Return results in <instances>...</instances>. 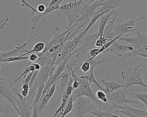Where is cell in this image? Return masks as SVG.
<instances>
[{
  "label": "cell",
  "instance_id": "5b68a950",
  "mask_svg": "<svg viewBox=\"0 0 147 117\" xmlns=\"http://www.w3.org/2000/svg\"><path fill=\"white\" fill-rule=\"evenodd\" d=\"M56 67V66H53L51 65H44L41 67V69L36 76L32 87L29 90L28 96L27 98H26L27 102H29L30 97L38 87L48 80L50 76L54 72Z\"/></svg>",
  "mask_w": 147,
  "mask_h": 117
},
{
  "label": "cell",
  "instance_id": "f546056e",
  "mask_svg": "<svg viewBox=\"0 0 147 117\" xmlns=\"http://www.w3.org/2000/svg\"><path fill=\"white\" fill-rule=\"evenodd\" d=\"M35 70V68H34V65H33L32 64H30L29 66H28L23 71L22 74L16 80L14 81L11 82V85L13 86V85H14V84H15L16 82H18L21 78H22V77H24V78H26L28 74H29V73H30L31 72H34Z\"/></svg>",
  "mask_w": 147,
  "mask_h": 117
},
{
  "label": "cell",
  "instance_id": "b9f144b4",
  "mask_svg": "<svg viewBox=\"0 0 147 117\" xmlns=\"http://www.w3.org/2000/svg\"><path fill=\"white\" fill-rule=\"evenodd\" d=\"M39 71V70H35V71L33 72L31 80H30V82H29V88H30V89H31V88H32V87L34 83V81H35V79H36V76H37Z\"/></svg>",
  "mask_w": 147,
  "mask_h": 117
},
{
  "label": "cell",
  "instance_id": "f6af8a7d",
  "mask_svg": "<svg viewBox=\"0 0 147 117\" xmlns=\"http://www.w3.org/2000/svg\"><path fill=\"white\" fill-rule=\"evenodd\" d=\"M34 66V68H35V70H40V69H41V66L38 63H33L32 64Z\"/></svg>",
  "mask_w": 147,
  "mask_h": 117
},
{
  "label": "cell",
  "instance_id": "7402d4cb",
  "mask_svg": "<svg viewBox=\"0 0 147 117\" xmlns=\"http://www.w3.org/2000/svg\"><path fill=\"white\" fill-rule=\"evenodd\" d=\"M101 82L105 86V88H103V92L106 94L111 93L117 89L124 87V85H120L119 83L113 81L107 82L104 80H102Z\"/></svg>",
  "mask_w": 147,
  "mask_h": 117
},
{
  "label": "cell",
  "instance_id": "8992f818",
  "mask_svg": "<svg viewBox=\"0 0 147 117\" xmlns=\"http://www.w3.org/2000/svg\"><path fill=\"white\" fill-rule=\"evenodd\" d=\"M81 96H86L90 98L96 104L97 106L102 103V101L96 98V94L94 93L91 88L90 84H89L87 80L84 79H81L78 88L74 91V101Z\"/></svg>",
  "mask_w": 147,
  "mask_h": 117
},
{
  "label": "cell",
  "instance_id": "c3c4849f",
  "mask_svg": "<svg viewBox=\"0 0 147 117\" xmlns=\"http://www.w3.org/2000/svg\"><path fill=\"white\" fill-rule=\"evenodd\" d=\"M6 79H3V77H1V76H0V81L1 80H6Z\"/></svg>",
  "mask_w": 147,
  "mask_h": 117
},
{
  "label": "cell",
  "instance_id": "4316f807",
  "mask_svg": "<svg viewBox=\"0 0 147 117\" xmlns=\"http://www.w3.org/2000/svg\"><path fill=\"white\" fill-rule=\"evenodd\" d=\"M106 57H107V55H105V57L103 59H102V60H100V61H96L94 59V58H92L91 57L88 58L87 59L90 62V71L92 70H94V69L98 66L100 65L101 64L105 62H108V61H111V60H116L117 59L116 58H106Z\"/></svg>",
  "mask_w": 147,
  "mask_h": 117
},
{
  "label": "cell",
  "instance_id": "836d02e7",
  "mask_svg": "<svg viewBox=\"0 0 147 117\" xmlns=\"http://www.w3.org/2000/svg\"><path fill=\"white\" fill-rule=\"evenodd\" d=\"M96 95V98L102 102L107 103L109 101L106 94L102 90H97Z\"/></svg>",
  "mask_w": 147,
  "mask_h": 117
},
{
  "label": "cell",
  "instance_id": "7c38bea8",
  "mask_svg": "<svg viewBox=\"0 0 147 117\" xmlns=\"http://www.w3.org/2000/svg\"><path fill=\"white\" fill-rule=\"evenodd\" d=\"M13 89L18 97L17 98L16 96L14 98V100L18 105V109L20 112V115L18 117H32L31 107L32 102L27 103L26 98L20 94L15 88L13 87Z\"/></svg>",
  "mask_w": 147,
  "mask_h": 117
},
{
  "label": "cell",
  "instance_id": "6da1fadb",
  "mask_svg": "<svg viewBox=\"0 0 147 117\" xmlns=\"http://www.w3.org/2000/svg\"><path fill=\"white\" fill-rule=\"evenodd\" d=\"M87 1L74 0V2L70 1L67 4L60 6L59 8L52 11L51 14L57 15L61 19H67L69 25L65 29H69L73 25V23L78 19L80 13L86 5L85 3Z\"/></svg>",
  "mask_w": 147,
  "mask_h": 117
},
{
  "label": "cell",
  "instance_id": "f35d334b",
  "mask_svg": "<svg viewBox=\"0 0 147 117\" xmlns=\"http://www.w3.org/2000/svg\"><path fill=\"white\" fill-rule=\"evenodd\" d=\"M29 55H30L28 56V59L29 60V62L28 63V66H29L38 60V53H32L29 54Z\"/></svg>",
  "mask_w": 147,
  "mask_h": 117
},
{
  "label": "cell",
  "instance_id": "8d00e7d4",
  "mask_svg": "<svg viewBox=\"0 0 147 117\" xmlns=\"http://www.w3.org/2000/svg\"><path fill=\"white\" fill-rule=\"evenodd\" d=\"M107 40L106 39L103 37H99L97 39L95 43V46L98 47H101L107 43Z\"/></svg>",
  "mask_w": 147,
  "mask_h": 117
},
{
  "label": "cell",
  "instance_id": "9a60e30c",
  "mask_svg": "<svg viewBox=\"0 0 147 117\" xmlns=\"http://www.w3.org/2000/svg\"><path fill=\"white\" fill-rule=\"evenodd\" d=\"M37 34L35 33L32 37H31L30 38L27 40V41L22 44L20 46H15V49L13 50L6 52H3L2 51H0V63H1V62L4 59H7L10 57L14 56V55H15L17 53L23 52L26 53V52L29 51L30 50L26 49L25 47L27 46L30 43L32 40L35 37H37Z\"/></svg>",
  "mask_w": 147,
  "mask_h": 117
},
{
  "label": "cell",
  "instance_id": "9c48e42d",
  "mask_svg": "<svg viewBox=\"0 0 147 117\" xmlns=\"http://www.w3.org/2000/svg\"><path fill=\"white\" fill-rule=\"evenodd\" d=\"M98 31L91 35L86 34L84 37L81 45L77 49L74 53V55L77 54L76 57H78L74 62H72L74 65L76 64L75 63L84 54L87 52L89 49H92L95 45V42L97 39Z\"/></svg>",
  "mask_w": 147,
  "mask_h": 117
},
{
  "label": "cell",
  "instance_id": "d590c367",
  "mask_svg": "<svg viewBox=\"0 0 147 117\" xmlns=\"http://www.w3.org/2000/svg\"><path fill=\"white\" fill-rule=\"evenodd\" d=\"M14 112V110L9 105L2 104L0 103V113L11 114Z\"/></svg>",
  "mask_w": 147,
  "mask_h": 117
},
{
  "label": "cell",
  "instance_id": "1f68e13d",
  "mask_svg": "<svg viewBox=\"0 0 147 117\" xmlns=\"http://www.w3.org/2000/svg\"><path fill=\"white\" fill-rule=\"evenodd\" d=\"M80 67V70H82V72L84 74L88 73L90 70V62L87 59L85 62L80 64V65H79L78 67L77 68L74 70V71H76L78 70V69Z\"/></svg>",
  "mask_w": 147,
  "mask_h": 117
},
{
  "label": "cell",
  "instance_id": "44dd1931",
  "mask_svg": "<svg viewBox=\"0 0 147 117\" xmlns=\"http://www.w3.org/2000/svg\"><path fill=\"white\" fill-rule=\"evenodd\" d=\"M118 9H114L111 11H109L106 13L102 15L100 17V22L98 26V35L97 39L99 37H102L103 36L104 30L105 26L107 25L108 21L109 19L111 16L114 14L115 13L117 10Z\"/></svg>",
  "mask_w": 147,
  "mask_h": 117
},
{
  "label": "cell",
  "instance_id": "ee69618b",
  "mask_svg": "<svg viewBox=\"0 0 147 117\" xmlns=\"http://www.w3.org/2000/svg\"><path fill=\"white\" fill-rule=\"evenodd\" d=\"M33 72H31L28 74L27 76L25 78V80L22 81V85L26 84H26H29V82H30L31 78H32V76Z\"/></svg>",
  "mask_w": 147,
  "mask_h": 117
},
{
  "label": "cell",
  "instance_id": "83f0119b",
  "mask_svg": "<svg viewBox=\"0 0 147 117\" xmlns=\"http://www.w3.org/2000/svg\"><path fill=\"white\" fill-rule=\"evenodd\" d=\"M69 59H66L65 60L60 62L57 66V69H55L53 74L59 76L61 74L63 73L64 71L66 69V64Z\"/></svg>",
  "mask_w": 147,
  "mask_h": 117
},
{
  "label": "cell",
  "instance_id": "bcb514c9",
  "mask_svg": "<svg viewBox=\"0 0 147 117\" xmlns=\"http://www.w3.org/2000/svg\"><path fill=\"white\" fill-rule=\"evenodd\" d=\"M9 20V18L8 16H6V19H5V21L0 25V30H2V29H4L5 27V25H6V23Z\"/></svg>",
  "mask_w": 147,
  "mask_h": 117
},
{
  "label": "cell",
  "instance_id": "52a82bcc",
  "mask_svg": "<svg viewBox=\"0 0 147 117\" xmlns=\"http://www.w3.org/2000/svg\"><path fill=\"white\" fill-rule=\"evenodd\" d=\"M123 87L111 93L107 94L106 95L109 101L121 106H123L129 103L144 105L138 101L131 100L127 98V95L129 94V92H127V90H125Z\"/></svg>",
  "mask_w": 147,
  "mask_h": 117
},
{
  "label": "cell",
  "instance_id": "2e32d148",
  "mask_svg": "<svg viewBox=\"0 0 147 117\" xmlns=\"http://www.w3.org/2000/svg\"><path fill=\"white\" fill-rule=\"evenodd\" d=\"M127 0H107L102 3V8L98 10L100 13H106L114 9L121 8L127 4L125 3Z\"/></svg>",
  "mask_w": 147,
  "mask_h": 117
},
{
  "label": "cell",
  "instance_id": "3957f363",
  "mask_svg": "<svg viewBox=\"0 0 147 117\" xmlns=\"http://www.w3.org/2000/svg\"><path fill=\"white\" fill-rule=\"evenodd\" d=\"M78 23H74L70 28L67 29L66 31H64L63 32H61V29L57 26L56 25L54 27L53 29L52 34L51 36V37L52 38L50 42L46 41L45 47L42 52L43 53H46L54 45L64 43L67 42L68 37L73 32L75 27L78 26Z\"/></svg>",
  "mask_w": 147,
  "mask_h": 117
},
{
  "label": "cell",
  "instance_id": "74e56055",
  "mask_svg": "<svg viewBox=\"0 0 147 117\" xmlns=\"http://www.w3.org/2000/svg\"><path fill=\"white\" fill-rule=\"evenodd\" d=\"M20 1L22 2V7H27L29 8L32 9V14L33 15H34L35 13H38L36 9L31 6L26 1V0H20Z\"/></svg>",
  "mask_w": 147,
  "mask_h": 117
},
{
  "label": "cell",
  "instance_id": "5bb4252c",
  "mask_svg": "<svg viewBox=\"0 0 147 117\" xmlns=\"http://www.w3.org/2000/svg\"><path fill=\"white\" fill-rule=\"evenodd\" d=\"M134 50V47L132 45H124L119 43L117 41L114 42L109 48L104 51L103 53L110 52L111 54L114 53L119 56L122 57L124 54L129 51H133Z\"/></svg>",
  "mask_w": 147,
  "mask_h": 117
},
{
  "label": "cell",
  "instance_id": "484cf974",
  "mask_svg": "<svg viewBox=\"0 0 147 117\" xmlns=\"http://www.w3.org/2000/svg\"><path fill=\"white\" fill-rule=\"evenodd\" d=\"M45 83L41 84L37 88V94H36V97H35V99L34 100L31 106V110L33 108L34 106H38L39 104L40 99H41V96H42V93H43V90H44V88H45Z\"/></svg>",
  "mask_w": 147,
  "mask_h": 117
},
{
  "label": "cell",
  "instance_id": "d4e9b609",
  "mask_svg": "<svg viewBox=\"0 0 147 117\" xmlns=\"http://www.w3.org/2000/svg\"><path fill=\"white\" fill-rule=\"evenodd\" d=\"M74 102V101L73 92V93L68 100V101L65 106L61 117L65 116L66 115H68L71 112L73 109Z\"/></svg>",
  "mask_w": 147,
  "mask_h": 117
},
{
  "label": "cell",
  "instance_id": "30bf717a",
  "mask_svg": "<svg viewBox=\"0 0 147 117\" xmlns=\"http://www.w3.org/2000/svg\"><path fill=\"white\" fill-rule=\"evenodd\" d=\"M11 85V82L7 80V79L4 80L0 81V98L6 99L9 101L19 115H20L19 109L15 104L14 98L16 97L15 91Z\"/></svg>",
  "mask_w": 147,
  "mask_h": 117
},
{
  "label": "cell",
  "instance_id": "ffe728a7",
  "mask_svg": "<svg viewBox=\"0 0 147 117\" xmlns=\"http://www.w3.org/2000/svg\"><path fill=\"white\" fill-rule=\"evenodd\" d=\"M117 16H118V9L116 12L113 19L110 21L109 24L106 25L105 27L103 33V37L106 39L107 42L112 40L117 37L114 32V29L115 26L114 25V23L117 18Z\"/></svg>",
  "mask_w": 147,
  "mask_h": 117
},
{
  "label": "cell",
  "instance_id": "7a4b0ae2",
  "mask_svg": "<svg viewBox=\"0 0 147 117\" xmlns=\"http://www.w3.org/2000/svg\"><path fill=\"white\" fill-rule=\"evenodd\" d=\"M143 63L137 65L135 68L127 69L125 71H122L121 76L123 80H126L127 83L123 87L125 90H127L130 86L134 85H140L147 88L146 85L142 80L143 76L141 73L144 68Z\"/></svg>",
  "mask_w": 147,
  "mask_h": 117
},
{
  "label": "cell",
  "instance_id": "e575fe53",
  "mask_svg": "<svg viewBox=\"0 0 147 117\" xmlns=\"http://www.w3.org/2000/svg\"><path fill=\"white\" fill-rule=\"evenodd\" d=\"M28 59V56L21 57L20 56H19L17 57H10L7 59L3 60L1 62H6L9 63L12 62H17V61H22V60H26V59Z\"/></svg>",
  "mask_w": 147,
  "mask_h": 117
},
{
  "label": "cell",
  "instance_id": "e0dca14e",
  "mask_svg": "<svg viewBox=\"0 0 147 117\" xmlns=\"http://www.w3.org/2000/svg\"><path fill=\"white\" fill-rule=\"evenodd\" d=\"M71 74L70 70H68L67 72L63 73L59 75L58 80L60 79V82L58 85L56 86V91L58 94L57 100L58 101H61L63 94L67 87L69 82V77Z\"/></svg>",
  "mask_w": 147,
  "mask_h": 117
},
{
  "label": "cell",
  "instance_id": "ab89813d",
  "mask_svg": "<svg viewBox=\"0 0 147 117\" xmlns=\"http://www.w3.org/2000/svg\"><path fill=\"white\" fill-rule=\"evenodd\" d=\"M134 50L142 53L147 54V44L143 45L138 47H134Z\"/></svg>",
  "mask_w": 147,
  "mask_h": 117
},
{
  "label": "cell",
  "instance_id": "681fc988",
  "mask_svg": "<svg viewBox=\"0 0 147 117\" xmlns=\"http://www.w3.org/2000/svg\"><path fill=\"white\" fill-rule=\"evenodd\" d=\"M146 1V0H140V2H142L144 1Z\"/></svg>",
  "mask_w": 147,
  "mask_h": 117
},
{
  "label": "cell",
  "instance_id": "277c9868",
  "mask_svg": "<svg viewBox=\"0 0 147 117\" xmlns=\"http://www.w3.org/2000/svg\"><path fill=\"white\" fill-rule=\"evenodd\" d=\"M97 106L91 103L90 99L86 96H81L74 102V107L71 112L74 116L84 117L88 112L96 110Z\"/></svg>",
  "mask_w": 147,
  "mask_h": 117
},
{
  "label": "cell",
  "instance_id": "ba28073f",
  "mask_svg": "<svg viewBox=\"0 0 147 117\" xmlns=\"http://www.w3.org/2000/svg\"><path fill=\"white\" fill-rule=\"evenodd\" d=\"M107 0H96L90 4H86L81 10L78 15L80 18L77 19L73 23H78L84 21L87 23L90 21L94 14L96 13V10L98 7H101L102 3Z\"/></svg>",
  "mask_w": 147,
  "mask_h": 117
},
{
  "label": "cell",
  "instance_id": "603a6c76",
  "mask_svg": "<svg viewBox=\"0 0 147 117\" xmlns=\"http://www.w3.org/2000/svg\"><path fill=\"white\" fill-rule=\"evenodd\" d=\"M45 43L42 42H38L34 45L32 50H30L28 52H26L20 56L21 57L25 56L26 55H29L32 53H37L42 52L45 49Z\"/></svg>",
  "mask_w": 147,
  "mask_h": 117
},
{
  "label": "cell",
  "instance_id": "4fadbf2b",
  "mask_svg": "<svg viewBox=\"0 0 147 117\" xmlns=\"http://www.w3.org/2000/svg\"><path fill=\"white\" fill-rule=\"evenodd\" d=\"M64 1V0H60L57 3L54 4V5H52V6H51V7H47L45 11L43 12V13H35L34 15L33 16L30 17V19H31V23L33 24V26L32 27V29L33 30H34L37 27L39 28V27L37 25V24H38V21H39V20L41 18H43V19L45 21L46 25H48L47 21L45 18V16L48 15L49 14H51V13L52 11L59 8V7H60V4L62 3V2L63 1Z\"/></svg>",
  "mask_w": 147,
  "mask_h": 117
},
{
  "label": "cell",
  "instance_id": "ac0fdd59",
  "mask_svg": "<svg viewBox=\"0 0 147 117\" xmlns=\"http://www.w3.org/2000/svg\"><path fill=\"white\" fill-rule=\"evenodd\" d=\"M137 37L131 38H124L120 37L119 39L124 42H127L132 45L134 47H138L143 45L147 44V35L143 32L136 30Z\"/></svg>",
  "mask_w": 147,
  "mask_h": 117
},
{
  "label": "cell",
  "instance_id": "d6a6232c",
  "mask_svg": "<svg viewBox=\"0 0 147 117\" xmlns=\"http://www.w3.org/2000/svg\"><path fill=\"white\" fill-rule=\"evenodd\" d=\"M129 94L134 95L133 98H136L140 100L146 106L147 109V93L140 92V93L134 94L133 93H129Z\"/></svg>",
  "mask_w": 147,
  "mask_h": 117
},
{
  "label": "cell",
  "instance_id": "cb8c5ba5",
  "mask_svg": "<svg viewBox=\"0 0 147 117\" xmlns=\"http://www.w3.org/2000/svg\"><path fill=\"white\" fill-rule=\"evenodd\" d=\"M94 70H92L88 73L87 75L81 76L79 77L80 79H84L87 80L89 82V84H91L92 82L95 83L101 90L103 91V88L99 85V83L96 80L94 76V73H93Z\"/></svg>",
  "mask_w": 147,
  "mask_h": 117
},
{
  "label": "cell",
  "instance_id": "4dcf8cb0",
  "mask_svg": "<svg viewBox=\"0 0 147 117\" xmlns=\"http://www.w3.org/2000/svg\"><path fill=\"white\" fill-rule=\"evenodd\" d=\"M103 14H104L103 13H99L98 11H96V12L95 13L94 15L92 16V17L91 19L90 20V21H89L90 22H89L87 27L85 29L86 33L88 31V30H89L92 26H93V25L95 24V23H96L97 20L99 18H100V17Z\"/></svg>",
  "mask_w": 147,
  "mask_h": 117
},
{
  "label": "cell",
  "instance_id": "60d3db41",
  "mask_svg": "<svg viewBox=\"0 0 147 117\" xmlns=\"http://www.w3.org/2000/svg\"><path fill=\"white\" fill-rule=\"evenodd\" d=\"M99 49H92L90 51L89 55L87 56V58L91 57L94 58L97 55V53L99 51Z\"/></svg>",
  "mask_w": 147,
  "mask_h": 117
},
{
  "label": "cell",
  "instance_id": "8fae6325",
  "mask_svg": "<svg viewBox=\"0 0 147 117\" xmlns=\"http://www.w3.org/2000/svg\"><path fill=\"white\" fill-rule=\"evenodd\" d=\"M146 18V16H143L141 18H137V19H134V18L133 17L128 21L122 24L115 26L114 31L116 36L117 37L118 35L121 34L123 35L128 33L134 32L136 31L137 29H136L135 27L136 22Z\"/></svg>",
  "mask_w": 147,
  "mask_h": 117
},
{
  "label": "cell",
  "instance_id": "7bdbcfd3",
  "mask_svg": "<svg viewBox=\"0 0 147 117\" xmlns=\"http://www.w3.org/2000/svg\"><path fill=\"white\" fill-rule=\"evenodd\" d=\"M46 9V6L45 4H43V3H40V4H39L37 6V8H36V9H37V11H38V13H43V12L45 11Z\"/></svg>",
  "mask_w": 147,
  "mask_h": 117
},
{
  "label": "cell",
  "instance_id": "7dc6e473",
  "mask_svg": "<svg viewBox=\"0 0 147 117\" xmlns=\"http://www.w3.org/2000/svg\"><path fill=\"white\" fill-rule=\"evenodd\" d=\"M60 0H52L51 2L48 4V7H51V6H52V5H54V4L57 3Z\"/></svg>",
  "mask_w": 147,
  "mask_h": 117
},
{
  "label": "cell",
  "instance_id": "f907efd6",
  "mask_svg": "<svg viewBox=\"0 0 147 117\" xmlns=\"http://www.w3.org/2000/svg\"><path fill=\"white\" fill-rule=\"evenodd\" d=\"M146 18H147V15H146Z\"/></svg>",
  "mask_w": 147,
  "mask_h": 117
},
{
  "label": "cell",
  "instance_id": "f1b7e54d",
  "mask_svg": "<svg viewBox=\"0 0 147 117\" xmlns=\"http://www.w3.org/2000/svg\"><path fill=\"white\" fill-rule=\"evenodd\" d=\"M90 113L98 117H120L114 114H112L111 112L103 111H97L95 110L94 111H91Z\"/></svg>",
  "mask_w": 147,
  "mask_h": 117
},
{
  "label": "cell",
  "instance_id": "d6986e66",
  "mask_svg": "<svg viewBox=\"0 0 147 117\" xmlns=\"http://www.w3.org/2000/svg\"><path fill=\"white\" fill-rule=\"evenodd\" d=\"M57 82H56L51 87L48 92L45 94L42 98V100L40 102L38 105L37 106V111L39 116L42 114L44 111L48 108V104L49 100L53 97L55 91H56V86L57 85Z\"/></svg>",
  "mask_w": 147,
  "mask_h": 117
}]
</instances>
